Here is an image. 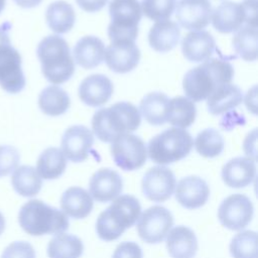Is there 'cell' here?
Listing matches in <instances>:
<instances>
[{
  "label": "cell",
  "instance_id": "6da1fadb",
  "mask_svg": "<svg viewBox=\"0 0 258 258\" xmlns=\"http://www.w3.org/2000/svg\"><path fill=\"white\" fill-rule=\"evenodd\" d=\"M234 76L232 64L224 59L210 58L189 70L183 78L182 87L186 98L201 102L209 97L213 90L223 84H230Z\"/></svg>",
  "mask_w": 258,
  "mask_h": 258
},
{
  "label": "cell",
  "instance_id": "7a4b0ae2",
  "mask_svg": "<svg viewBox=\"0 0 258 258\" xmlns=\"http://www.w3.org/2000/svg\"><path fill=\"white\" fill-rule=\"evenodd\" d=\"M140 123L139 110L129 102H118L102 108L92 118L93 132L103 142H112L121 134L135 131Z\"/></svg>",
  "mask_w": 258,
  "mask_h": 258
},
{
  "label": "cell",
  "instance_id": "3957f363",
  "mask_svg": "<svg viewBox=\"0 0 258 258\" xmlns=\"http://www.w3.org/2000/svg\"><path fill=\"white\" fill-rule=\"evenodd\" d=\"M37 57L44 78L52 85L69 81L75 73V61L68 42L59 35L45 36L37 46Z\"/></svg>",
  "mask_w": 258,
  "mask_h": 258
},
{
  "label": "cell",
  "instance_id": "277c9868",
  "mask_svg": "<svg viewBox=\"0 0 258 258\" xmlns=\"http://www.w3.org/2000/svg\"><path fill=\"white\" fill-rule=\"evenodd\" d=\"M18 223L24 232L32 236L63 233L70 226L62 211L40 200H30L21 207Z\"/></svg>",
  "mask_w": 258,
  "mask_h": 258
},
{
  "label": "cell",
  "instance_id": "5b68a950",
  "mask_svg": "<svg viewBox=\"0 0 258 258\" xmlns=\"http://www.w3.org/2000/svg\"><path fill=\"white\" fill-rule=\"evenodd\" d=\"M141 213L139 201L131 195H123L103 211L96 222L98 237L104 241L118 239L126 229L132 227Z\"/></svg>",
  "mask_w": 258,
  "mask_h": 258
},
{
  "label": "cell",
  "instance_id": "8992f818",
  "mask_svg": "<svg viewBox=\"0 0 258 258\" xmlns=\"http://www.w3.org/2000/svg\"><path fill=\"white\" fill-rule=\"evenodd\" d=\"M192 146L191 135L185 129L173 127L152 137L146 149L153 162L166 165L187 156Z\"/></svg>",
  "mask_w": 258,
  "mask_h": 258
},
{
  "label": "cell",
  "instance_id": "52a82bcc",
  "mask_svg": "<svg viewBox=\"0 0 258 258\" xmlns=\"http://www.w3.org/2000/svg\"><path fill=\"white\" fill-rule=\"evenodd\" d=\"M109 13L111 22L108 26V36L111 42L135 41L138 35V23L142 16L138 0H112Z\"/></svg>",
  "mask_w": 258,
  "mask_h": 258
},
{
  "label": "cell",
  "instance_id": "ba28073f",
  "mask_svg": "<svg viewBox=\"0 0 258 258\" xmlns=\"http://www.w3.org/2000/svg\"><path fill=\"white\" fill-rule=\"evenodd\" d=\"M21 55L10 41L7 29L0 26V87L7 93H20L25 87Z\"/></svg>",
  "mask_w": 258,
  "mask_h": 258
},
{
  "label": "cell",
  "instance_id": "9c48e42d",
  "mask_svg": "<svg viewBox=\"0 0 258 258\" xmlns=\"http://www.w3.org/2000/svg\"><path fill=\"white\" fill-rule=\"evenodd\" d=\"M110 150L115 164L127 171L142 167L147 158L144 141L131 133H124L116 137L111 142Z\"/></svg>",
  "mask_w": 258,
  "mask_h": 258
},
{
  "label": "cell",
  "instance_id": "30bf717a",
  "mask_svg": "<svg viewBox=\"0 0 258 258\" xmlns=\"http://www.w3.org/2000/svg\"><path fill=\"white\" fill-rule=\"evenodd\" d=\"M173 225V217L169 210L161 206L146 209L138 218L137 232L139 237L148 244L160 243Z\"/></svg>",
  "mask_w": 258,
  "mask_h": 258
},
{
  "label": "cell",
  "instance_id": "8fae6325",
  "mask_svg": "<svg viewBox=\"0 0 258 258\" xmlns=\"http://www.w3.org/2000/svg\"><path fill=\"white\" fill-rule=\"evenodd\" d=\"M253 213L251 200L243 194H234L221 203L218 209V219L225 228L239 231L250 223Z\"/></svg>",
  "mask_w": 258,
  "mask_h": 258
},
{
  "label": "cell",
  "instance_id": "7c38bea8",
  "mask_svg": "<svg viewBox=\"0 0 258 258\" xmlns=\"http://www.w3.org/2000/svg\"><path fill=\"white\" fill-rule=\"evenodd\" d=\"M175 185L176 179L173 172L161 165L149 168L141 180L144 197L156 203L168 200L172 196Z\"/></svg>",
  "mask_w": 258,
  "mask_h": 258
},
{
  "label": "cell",
  "instance_id": "4fadbf2b",
  "mask_svg": "<svg viewBox=\"0 0 258 258\" xmlns=\"http://www.w3.org/2000/svg\"><path fill=\"white\" fill-rule=\"evenodd\" d=\"M94 144L93 132L83 125L69 127L61 137V152L72 162H82L89 156Z\"/></svg>",
  "mask_w": 258,
  "mask_h": 258
},
{
  "label": "cell",
  "instance_id": "5bb4252c",
  "mask_svg": "<svg viewBox=\"0 0 258 258\" xmlns=\"http://www.w3.org/2000/svg\"><path fill=\"white\" fill-rule=\"evenodd\" d=\"M212 5L209 0H179L176 4L175 16L184 29L202 30L210 23Z\"/></svg>",
  "mask_w": 258,
  "mask_h": 258
},
{
  "label": "cell",
  "instance_id": "9a60e30c",
  "mask_svg": "<svg viewBox=\"0 0 258 258\" xmlns=\"http://www.w3.org/2000/svg\"><path fill=\"white\" fill-rule=\"evenodd\" d=\"M104 58L111 71L125 74L137 67L140 60V50L135 41H113L105 48Z\"/></svg>",
  "mask_w": 258,
  "mask_h": 258
},
{
  "label": "cell",
  "instance_id": "2e32d148",
  "mask_svg": "<svg viewBox=\"0 0 258 258\" xmlns=\"http://www.w3.org/2000/svg\"><path fill=\"white\" fill-rule=\"evenodd\" d=\"M122 190V177L117 171L111 168H100L90 178V196L99 203L114 201Z\"/></svg>",
  "mask_w": 258,
  "mask_h": 258
},
{
  "label": "cell",
  "instance_id": "e0dca14e",
  "mask_svg": "<svg viewBox=\"0 0 258 258\" xmlns=\"http://www.w3.org/2000/svg\"><path fill=\"white\" fill-rule=\"evenodd\" d=\"M209 196V185L202 177L189 175L177 182L175 200L185 209L194 210L203 207L207 203Z\"/></svg>",
  "mask_w": 258,
  "mask_h": 258
},
{
  "label": "cell",
  "instance_id": "ac0fdd59",
  "mask_svg": "<svg viewBox=\"0 0 258 258\" xmlns=\"http://www.w3.org/2000/svg\"><path fill=\"white\" fill-rule=\"evenodd\" d=\"M113 90V84L109 78L101 74H94L81 82L78 93L84 104L99 107L109 101Z\"/></svg>",
  "mask_w": 258,
  "mask_h": 258
},
{
  "label": "cell",
  "instance_id": "d6986e66",
  "mask_svg": "<svg viewBox=\"0 0 258 258\" xmlns=\"http://www.w3.org/2000/svg\"><path fill=\"white\" fill-rule=\"evenodd\" d=\"M216 49V41L212 34L205 30L191 31L181 41L183 56L192 62H204L211 58Z\"/></svg>",
  "mask_w": 258,
  "mask_h": 258
},
{
  "label": "cell",
  "instance_id": "ffe728a7",
  "mask_svg": "<svg viewBox=\"0 0 258 258\" xmlns=\"http://www.w3.org/2000/svg\"><path fill=\"white\" fill-rule=\"evenodd\" d=\"M222 178L226 185L241 188L249 185L256 176L255 160L251 157H235L224 164Z\"/></svg>",
  "mask_w": 258,
  "mask_h": 258
},
{
  "label": "cell",
  "instance_id": "44dd1931",
  "mask_svg": "<svg viewBox=\"0 0 258 258\" xmlns=\"http://www.w3.org/2000/svg\"><path fill=\"white\" fill-rule=\"evenodd\" d=\"M214 28L222 33H230L238 30L245 22V12L242 3L232 1L222 2L211 14Z\"/></svg>",
  "mask_w": 258,
  "mask_h": 258
},
{
  "label": "cell",
  "instance_id": "7402d4cb",
  "mask_svg": "<svg viewBox=\"0 0 258 258\" xmlns=\"http://www.w3.org/2000/svg\"><path fill=\"white\" fill-rule=\"evenodd\" d=\"M166 249L171 258H192L198 250L196 234L188 227H174L167 234Z\"/></svg>",
  "mask_w": 258,
  "mask_h": 258
},
{
  "label": "cell",
  "instance_id": "603a6c76",
  "mask_svg": "<svg viewBox=\"0 0 258 258\" xmlns=\"http://www.w3.org/2000/svg\"><path fill=\"white\" fill-rule=\"evenodd\" d=\"M74 61L84 69H93L102 63L105 56V44L97 36L86 35L78 40L74 50Z\"/></svg>",
  "mask_w": 258,
  "mask_h": 258
},
{
  "label": "cell",
  "instance_id": "cb8c5ba5",
  "mask_svg": "<svg viewBox=\"0 0 258 258\" xmlns=\"http://www.w3.org/2000/svg\"><path fill=\"white\" fill-rule=\"evenodd\" d=\"M243 101L241 90L233 84L216 87L207 98V107L212 115H221L236 107Z\"/></svg>",
  "mask_w": 258,
  "mask_h": 258
},
{
  "label": "cell",
  "instance_id": "d4e9b609",
  "mask_svg": "<svg viewBox=\"0 0 258 258\" xmlns=\"http://www.w3.org/2000/svg\"><path fill=\"white\" fill-rule=\"evenodd\" d=\"M94 202L90 194L80 186L69 187L60 198V207L66 216L84 219L93 210Z\"/></svg>",
  "mask_w": 258,
  "mask_h": 258
},
{
  "label": "cell",
  "instance_id": "484cf974",
  "mask_svg": "<svg viewBox=\"0 0 258 258\" xmlns=\"http://www.w3.org/2000/svg\"><path fill=\"white\" fill-rule=\"evenodd\" d=\"M180 30L176 22L172 20L157 21L149 30V45L158 52H166L173 49L179 40Z\"/></svg>",
  "mask_w": 258,
  "mask_h": 258
},
{
  "label": "cell",
  "instance_id": "4316f807",
  "mask_svg": "<svg viewBox=\"0 0 258 258\" xmlns=\"http://www.w3.org/2000/svg\"><path fill=\"white\" fill-rule=\"evenodd\" d=\"M45 19L48 27L53 32L61 34L70 31L74 27L76 15L70 3L58 0L48 5L45 12Z\"/></svg>",
  "mask_w": 258,
  "mask_h": 258
},
{
  "label": "cell",
  "instance_id": "83f0119b",
  "mask_svg": "<svg viewBox=\"0 0 258 258\" xmlns=\"http://www.w3.org/2000/svg\"><path fill=\"white\" fill-rule=\"evenodd\" d=\"M168 102L169 98L163 93H149L140 101V115L151 125H163L166 122Z\"/></svg>",
  "mask_w": 258,
  "mask_h": 258
},
{
  "label": "cell",
  "instance_id": "f1b7e54d",
  "mask_svg": "<svg viewBox=\"0 0 258 258\" xmlns=\"http://www.w3.org/2000/svg\"><path fill=\"white\" fill-rule=\"evenodd\" d=\"M197 109L195 103L186 97L178 96L169 99L166 122L176 128L185 129L196 120Z\"/></svg>",
  "mask_w": 258,
  "mask_h": 258
},
{
  "label": "cell",
  "instance_id": "f546056e",
  "mask_svg": "<svg viewBox=\"0 0 258 258\" xmlns=\"http://www.w3.org/2000/svg\"><path fill=\"white\" fill-rule=\"evenodd\" d=\"M71 104L70 97L64 90L56 85L44 88L38 97V106L42 113L55 117L62 115Z\"/></svg>",
  "mask_w": 258,
  "mask_h": 258
},
{
  "label": "cell",
  "instance_id": "4dcf8cb0",
  "mask_svg": "<svg viewBox=\"0 0 258 258\" xmlns=\"http://www.w3.org/2000/svg\"><path fill=\"white\" fill-rule=\"evenodd\" d=\"M13 189L22 197L36 196L42 185V178L33 166L21 165L16 167L11 176Z\"/></svg>",
  "mask_w": 258,
  "mask_h": 258
},
{
  "label": "cell",
  "instance_id": "1f68e13d",
  "mask_svg": "<svg viewBox=\"0 0 258 258\" xmlns=\"http://www.w3.org/2000/svg\"><path fill=\"white\" fill-rule=\"evenodd\" d=\"M84 251L82 240L72 234L59 233L47 244L48 258H80Z\"/></svg>",
  "mask_w": 258,
  "mask_h": 258
},
{
  "label": "cell",
  "instance_id": "d6a6232c",
  "mask_svg": "<svg viewBox=\"0 0 258 258\" xmlns=\"http://www.w3.org/2000/svg\"><path fill=\"white\" fill-rule=\"evenodd\" d=\"M67 158L60 149L48 147L44 149L36 162V171L44 179H55L66 170Z\"/></svg>",
  "mask_w": 258,
  "mask_h": 258
},
{
  "label": "cell",
  "instance_id": "836d02e7",
  "mask_svg": "<svg viewBox=\"0 0 258 258\" xmlns=\"http://www.w3.org/2000/svg\"><path fill=\"white\" fill-rule=\"evenodd\" d=\"M235 52L244 60L254 61L257 58L258 33L257 27L245 25L235 31L233 36Z\"/></svg>",
  "mask_w": 258,
  "mask_h": 258
},
{
  "label": "cell",
  "instance_id": "e575fe53",
  "mask_svg": "<svg viewBox=\"0 0 258 258\" xmlns=\"http://www.w3.org/2000/svg\"><path fill=\"white\" fill-rule=\"evenodd\" d=\"M195 148L200 155L207 158H214L222 153L224 139L218 130L207 128L197 135Z\"/></svg>",
  "mask_w": 258,
  "mask_h": 258
},
{
  "label": "cell",
  "instance_id": "d590c367",
  "mask_svg": "<svg viewBox=\"0 0 258 258\" xmlns=\"http://www.w3.org/2000/svg\"><path fill=\"white\" fill-rule=\"evenodd\" d=\"M233 258H257V234L254 231H243L236 234L230 243Z\"/></svg>",
  "mask_w": 258,
  "mask_h": 258
},
{
  "label": "cell",
  "instance_id": "8d00e7d4",
  "mask_svg": "<svg viewBox=\"0 0 258 258\" xmlns=\"http://www.w3.org/2000/svg\"><path fill=\"white\" fill-rule=\"evenodd\" d=\"M176 0H142L141 11L149 19L162 21L168 19L174 11Z\"/></svg>",
  "mask_w": 258,
  "mask_h": 258
},
{
  "label": "cell",
  "instance_id": "74e56055",
  "mask_svg": "<svg viewBox=\"0 0 258 258\" xmlns=\"http://www.w3.org/2000/svg\"><path fill=\"white\" fill-rule=\"evenodd\" d=\"M20 155L11 145H0V177L10 174L18 166Z\"/></svg>",
  "mask_w": 258,
  "mask_h": 258
},
{
  "label": "cell",
  "instance_id": "f35d334b",
  "mask_svg": "<svg viewBox=\"0 0 258 258\" xmlns=\"http://www.w3.org/2000/svg\"><path fill=\"white\" fill-rule=\"evenodd\" d=\"M1 258H35V251L28 242L15 241L3 250Z\"/></svg>",
  "mask_w": 258,
  "mask_h": 258
},
{
  "label": "cell",
  "instance_id": "ab89813d",
  "mask_svg": "<svg viewBox=\"0 0 258 258\" xmlns=\"http://www.w3.org/2000/svg\"><path fill=\"white\" fill-rule=\"evenodd\" d=\"M112 258H143V253L137 243L125 241L116 247Z\"/></svg>",
  "mask_w": 258,
  "mask_h": 258
},
{
  "label": "cell",
  "instance_id": "60d3db41",
  "mask_svg": "<svg viewBox=\"0 0 258 258\" xmlns=\"http://www.w3.org/2000/svg\"><path fill=\"white\" fill-rule=\"evenodd\" d=\"M241 3L245 12L246 25L257 27V0H244Z\"/></svg>",
  "mask_w": 258,
  "mask_h": 258
},
{
  "label": "cell",
  "instance_id": "b9f144b4",
  "mask_svg": "<svg viewBox=\"0 0 258 258\" xmlns=\"http://www.w3.org/2000/svg\"><path fill=\"white\" fill-rule=\"evenodd\" d=\"M78 5L87 12H97L101 10L108 0H76Z\"/></svg>",
  "mask_w": 258,
  "mask_h": 258
},
{
  "label": "cell",
  "instance_id": "7bdbcfd3",
  "mask_svg": "<svg viewBox=\"0 0 258 258\" xmlns=\"http://www.w3.org/2000/svg\"><path fill=\"white\" fill-rule=\"evenodd\" d=\"M19 7L33 8L41 3L42 0H13Z\"/></svg>",
  "mask_w": 258,
  "mask_h": 258
},
{
  "label": "cell",
  "instance_id": "ee69618b",
  "mask_svg": "<svg viewBox=\"0 0 258 258\" xmlns=\"http://www.w3.org/2000/svg\"><path fill=\"white\" fill-rule=\"evenodd\" d=\"M251 103H253L252 105L256 108V87H253V89L250 90L247 94L246 105H247L249 111H251Z\"/></svg>",
  "mask_w": 258,
  "mask_h": 258
},
{
  "label": "cell",
  "instance_id": "f6af8a7d",
  "mask_svg": "<svg viewBox=\"0 0 258 258\" xmlns=\"http://www.w3.org/2000/svg\"><path fill=\"white\" fill-rule=\"evenodd\" d=\"M4 229H5V218L0 212V235L4 232Z\"/></svg>",
  "mask_w": 258,
  "mask_h": 258
},
{
  "label": "cell",
  "instance_id": "bcb514c9",
  "mask_svg": "<svg viewBox=\"0 0 258 258\" xmlns=\"http://www.w3.org/2000/svg\"><path fill=\"white\" fill-rule=\"evenodd\" d=\"M6 5V0H0V13L3 11Z\"/></svg>",
  "mask_w": 258,
  "mask_h": 258
}]
</instances>
